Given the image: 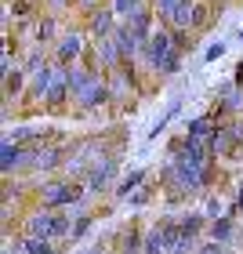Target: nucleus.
<instances>
[{"label": "nucleus", "mask_w": 243, "mask_h": 254, "mask_svg": "<svg viewBox=\"0 0 243 254\" xmlns=\"http://www.w3.org/2000/svg\"><path fill=\"white\" fill-rule=\"evenodd\" d=\"M178 51H182V44H178L175 33H153V37L145 40V59H149L153 69H164V62Z\"/></svg>", "instance_id": "obj_1"}, {"label": "nucleus", "mask_w": 243, "mask_h": 254, "mask_svg": "<svg viewBox=\"0 0 243 254\" xmlns=\"http://www.w3.org/2000/svg\"><path fill=\"white\" fill-rule=\"evenodd\" d=\"M120 175V164H117V156H98L95 160V167L87 171V189L91 192H102V189H109L113 182H117Z\"/></svg>", "instance_id": "obj_2"}, {"label": "nucleus", "mask_w": 243, "mask_h": 254, "mask_svg": "<svg viewBox=\"0 0 243 254\" xmlns=\"http://www.w3.org/2000/svg\"><path fill=\"white\" fill-rule=\"evenodd\" d=\"M73 98L80 102V106H87V109H91V106H102V102H106V98H113V95H109V84H106V80H102V76L95 73V76H91V80H87V84L76 91Z\"/></svg>", "instance_id": "obj_3"}, {"label": "nucleus", "mask_w": 243, "mask_h": 254, "mask_svg": "<svg viewBox=\"0 0 243 254\" xmlns=\"http://www.w3.org/2000/svg\"><path fill=\"white\" fill-rule=\"evenodd\" d=\"M22 167H29L26 149H22L18 142H11V138H4V149H0V171L11 175V171H22Z\"/></svg>", "instance_id": "obj_4"}, {"label": "nucleus", "mask_w": 243, "mask_h": 254, "mask_svg": "<svg viewBox=\"0 0 243 254\" xmlns=\"http://www.w3.org/2000/svg\"><path fill=\"white\" fill-rule=\"evenodd\" d=\"M207 240H218V244H233L236 240V218L233 214H222L207 225Z\"/></svg>", "instance_id": "obj_5"}, {"label": "nucleus", "mask_w": 243, "mask_h": 254, "mask_svg": "<svg viewBox=\"0 0 243 254\" xmlns=\"http://www.w3.org/2000/svg\"><path fill=\"white\" fill-rule=\"evenodd\" d=\"M192 22H196V7H192V0H182V4L167 15V26L175 29V33H185V29L192 26Z\"/></svg>", "instance_id": "obj_6"}, {"label": "nucleus", "mask_w": 243, "mask_h": 254, "mask_svg": "<svg viewBox=\"0 0 243 254\" xmlns=\"http://www.w3.org/2000/svg\"><path fill=\"white\" fill-rule=\"evenodd\" d=\"M65 95H73V87H69V69H55V80L48 84V98L51 106H59V102H65Z\"/></svg>", "instance_id": "obj_7"}, {"label": "nucleus", "mask_w": 243, "mask_h": 254, "mask_svg": "<svg viewBox=\"0 0 243 254\" xmlns=\"http://www.w3.org/2000/svg\"><path fill=\"white\" fill-rule=\"evenodd\" d=\"M142 182H145V171L142 167H134V171H127V175L117 182V189H113V196L117 200H127V196H134L138 189H142Z\"/></svg>", "instance_id": "obj_8"}, {"label": "nucleus", "mask_w": 243, "mask_h": 254, "mask_svg": "<svg viewBox=\"0 0 243 254\" xmlns=\"http://www.w3.org/2000/svg\"><path fill=\"white\" fill-rule=\"evenodd\" d=\"M207 145H211V153H214V156H229V153H233V149H236L240 142H236L233 127H218V131H214V138H211Z\"/></svg>", "instance_id": "obj_9"}, {"label": "nucleus", "mask_w": 243, "mask_h": 254, "mask_svg": "<svg viewBox=\"0 0 243 254\" xmlns=\"http://www.w3.org/2000/svg\"><path fill=\"white\" fill-rule=\"evenodd\" d=\"M80 51H84V37H80V33H69V37H62V44H59V62L62 65L76 62Z\"/></svg>", "instance_id": "obj_10"}, {"label": "nucleus", "mask_w": 243, "mask_h": 254, "mask_svg": "<svg viewBox=\"0 0 243 254\" xmlns=\"http://www.w3.org/2000/svg\"><path fill=\"white\" fill-rule=\"evenodd\" d=\"M149 22H153V15H149V11H142V7H138L134 15H127V22H123V26H127V29H131V33H134L138 40L145 44L149 37H153V33H149Z\"/></svg>", "instance_id": "obj_11"}, {"label": "nucleus", "mask_w": 243, "mask_h": 254, "mask_svg": "<svg viewBox=\"0 0 243 254\" xmlns=\"http://www.w3.org/2000/svg\"><path fill=\"white\" fill-rule=\"evenodd\" d=\"M142 247H145V236L138 233V225H131V229L120 233V244H117L120 254H142Z\"/></svg>", "instance_id": "obj_12"}, {"label": "nucleus", "mask_w": 243, "mask_h": 254, "mask_svg": "<svg viewBox=\"0 0 243 254\" xmlns=\"http://www.w3.org/2000/svg\"><path fill=\"white\" fill-rule=\"evenodd\" d=\"M214 131H218V127H214V120H211V117H196L189 127H185V134H189L192 142H211Z\"/></svg>", "instance_id": "obj_13"}, {"label": "nucleus", "mask_w": 243, "mask_h": 254, "mask_svg": "<svg viewBox=\"0 0 243 254\" xmlns=\"http://www.w3.org/2000/svg\"><path fill=\"white\" fill-rule=\"evenodd\" d=\"M98 62L106 65V69H117L123 62V55H120V48H117V40H113V37L98 40Z\"/></svg>", "instance_id": "obj_14"}, {"label": "nucleus", "mask_w": 243, "mask_h": 254, "mask_svg": "<svg viewBox=\"0 0 243 254\" xmlns=\"http://www.w3.org/2000/svg\"><path fill=\"white\" fill-rule=\"evenodd\" d=\"M22 251H26V254H59V240H44V236H22Z\"/></svg>", "instance_id": "obj_15"}, {"label": "nucleus", "mask_w": 243, "mask_h": 254, "mask_svg": "<svg viewBox=\"0 0 243 254\" xmlns=\"http://www.w3.org/2000/svg\"><path fill=\"white\" fill-rule=\"evenodd\" d=\"M113 40H117V48H120V55H123V62H127V59H134V51H138V44H142V40H138V37H134V33H131V29H127V26H120L117 33H113Z\"/></svg>", "instance_id": "obj_16"}, {"label": "nucleus", "mask_w": 243, "mask_h": 254, "mask_svg": "<svg viewBox=\"0 0 243 254\" xmlns=\"http://www.w3.org/2000/svg\"><path fill=\"white\" fill-rule=\"evenodd\" d=\"M113 15H117V11H95V18H91V29H95V37L98 40H106V37H113Z\"/></svg>", "instance_id": "obj_17"}, {"label": "nucleus", "mask_w": 243, "mask_h": 254, "mask_svg": "<svg viewBox=\"0 0 243 254\" xmlns=\"http://www.w3.org/2000/svg\"><path fill=\"white\" fill-rule=\"evenodd\" d=\"M91 222H95V218H91L87 211H84V214H73V229H69V244H80V240H84V236L91 233Z\"/></svg>", "instance_id": "obj_18"}, {"label": "nucleus", "mask_w": 243, "mask_h": 254, "mask_svg": "<svg viewBox=\"0 0 243 254\" xmlns=\"http://www.w3.org/2000/svg\"><path fill=\"white\" fill-rule=\"evenodd\" d=\"M178 109H182V98H171V106H167V113H164V117H160L153 127H149V138H160V134H164V127L171 124V120H175L178 117Z\"/></svg>", "instance_id": "obj_19"}, {"label": "nucleus", "mask_w": 243, "mask_h": 254, "mask_svg": "<svg viewBox=\"0 0 243 254\" xmlns=\"http://www.w3.org/2000/svg\"><path fill=\"white\" fill-rule=\"evenodd\" d=\"M51 80H55V69H48V65H44V69H33V95H48V84H51Z\"/></svg>", "instance_id": "obj_20"}, {"label": "nucleus", "mask_w": 243, "mask_h": 254, "mask_svg": "<svg viewBox=\"0 0 243 254\" xmlns=\"http://www.w3.org/2000/svg\"><path fill=\"white\" fill-rule=\"evenodd\" d=\"M55 164H59V153H55V149H37L33 160H29V167H37V171H48Z\"/></svg>", "instance_id": "obj_21"}, {"label": "nucleus", "mask_w": 243, "mask_h": 254, "mask_svg": "<svg viewBox=\"0 0 243 254\" xmlns=\"http://www.w3.org/2000/svg\"><path fill=\"white\" fill-rule=\"evenodd\" d=\"M4 91H7V95H18V91H22V73H18V69H7V76H4Z\"/></svg>", "instance_id": "obj_22"}, {"label": "nucleus", "mask_w": 243, "mask_h": 254, "mask_svg": "<svg viewBox=\"0 0 243 254\" xmlns=\"http://www.w3.org/2000/svg\"><path fill=\"white\" fill-rule=\"evenodd\" d=\"M196 254H229V244H218V240H203Z\"/></svg>", "instance_id": "obj_23"}, {"label": "nucleus", "mask_w": 243, "mask_h": 254, "mask_svg": "<svg viewBox=\"0 0 243 254\" xmlns=\"http://www.w3.org/2000/svg\"><path fill=\"white\" fill-rule=\"evenodd\" d=\"M138 4H142V0H113V11H117V15H134L138 11Z\"/></svg>", "instance_id": "obj_24"}, {"label": "nucleus", "mask_w": 243, "mask_h": 254, "mask_svg": "<svg viewBox=\"0 0 243 254\" xmlns=\"http://www.w3.org/2000/svg\"><path fill=\"white\" fill-rule=\"evenodd\" d=\"M178 4H182V0H156V15H160V18H167Z\"/></svg>", "instance_id": "obj_25"}, {"label": "nucleus", "mask_w": 243, "mask_h": 254, "mask_svg": "<svg viewBox=\"0 0 243 254\" xmlns=\"http://www.w3.org/2000/svg\"><path fill=\"white\" fill-rule=\"evenodd\" d=\"M127 203H131V207H145V203H149V189L142 186V189H138L134 196H127Z\"/></svg>", "instance_id": "obj_26"}, {"label": "nucleus", "mask_w": 243, "mask_h": 254, "mask_svg": "<svg viewBox=\"0 0 243 254\" xmlns=\"http://www.w3.org/2000/svg\"><path fill=\"white\" fill-rule=\"evenodd\" d=\"M207 218H211V222H214V218H222V200H214V196H211V200H207V211H203Z\"/></svg>", "instance_id": "obj_27"}, {"label": "nucleus", "mask_w": 243, "mask_h": 254, "mask_svg": "<svg viewBox=\"0 0 243 254\" xmlns=\"http://www.w3.org/2000/svg\"><path fill=\"white\" fill-rule=\"evenodd\" d=\"M222 55H225V44L218 40V44H211V48H207V55H203V59H207V62H214V59H222Z\"/></svg>", "instance_id": "obj_28"}, {"label": "nucleus", "mask_w": 243, "mask_h": 254, "mask_svg": "<svg viewBox=\"0 0 243 254\" xmlns=\"http://www.w3.org/2000/svg\"><path fill=\"white\" fill-rule=\"evenodd\" d=\"M236 214H243V178H240V186H236Z\"/></svg>", "instance_id": "obj_29"}, {"label": "nucleus", "mask_w": 243, "mask_h": 254, "mask_svg": "<svg viewBox=\"0 0 243 254\" xmlns=\"http://www.w3.org/2000/svg\"><path fill=\"white\" fill-rule=\"evenodd\" d=\"M51 33H55V22L48 18V22H44V26H40V40H48V37H51Z\"/></svg>", "instance_id": "obj_30"}, {"label": "nucleus", "mask_w": 243, "mask_h": 254, "mask_svg": "<svg viewBox=\"0 0 243 254\" xmlns=\"http://www.w3.org/2000/svg\"><path fill=\"white\" fill-rule=\"evenodd\" d=\"M233 134H236V142L243 145V120H236V124H233Z\"/></svg>", "instance_id": "obj_31"}, {"label": "nucleus", "mask_w": 243, "mask_h": 254, "mask_svg": "<svg viewBox=\"0 0 243 254\" xmlns=\"http://www.w3.org/2000/svg\"><path fill=\"white\" fill-rule=\"evenodd\" d=\"M236 87H243V62L236 65Z\"/></svg>", "instance_id": "obj_32"}, {"label": "nucleus", "mask_w": 243, "mask_h": 254, "mask_svg": "<svg viewBox=\"0 0 243 254\" xmlns=\"http://www.w3.org/2000/svg\"><path fill=\"white\" fill-rule=\"evenodd\" d=\"M22 247V244H18ZM18 247H11V244H4V251H0V254H18ZM22 254H26V251H22Z\"/></svg>", "instance_id": "obj_33"}, {"label": "nucleus", "mask_w": 243, "mask_h": 254, "mask_svg": "<svg viewBox=\"0 0 243 254\" xmlns=\"http://www.w3.org/2000/svg\"><path fill=\"white\" fill-rule=\"evenodd\" d=\"M76 254H106L102 247H87V251H76Z\"/></svg>", "instance_id": "obj_34"}, {"label": "nucleus", "mask_w": 243, "mask_h": 254, "mask_svg": "<svg viewBox=\"0 0 243 254\" xmlns=\"http://www.w3.org/2000/svg\"><path fill=\"white\" fill-rule=\"evenodd\" d=\"M80 7H95V0H80Z\"/></svg>", "instance_id": "obj_35"}]
</instances>
